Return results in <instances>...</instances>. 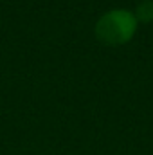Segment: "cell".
I'll use <instances>...</instances> for the list:
<instances>
[{"label": "cell", "mask_w": 153, "mask_h": 155, "mask_svg": "<svg viewBox=\"0 0 153 155\" xmlns=\"http://www.w3.org/2000/svg\"><path fill=\"white\" fill-rule=\"evenodd\" d=\"M137 18L130 9H110L99 16L94 35L105 45H122L133 38L137 31Z\"/></svg>", "instance_id": "cell-1"}, {"label": "cell", "mask_w": 153, "mask_h": 155, "mask_svg": "<svg viewBox=\"0 0 153 155\" xmlns=\"http://www.w3.org/2000/svg\"><path fill=\"white\" fill-rule=\"evenodd\" d=\"M137 22H142V24H150L153 22V0H141L133 11Z\"/></svg>", "instance_id": "cell-2"}]
</instances>
